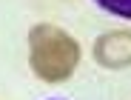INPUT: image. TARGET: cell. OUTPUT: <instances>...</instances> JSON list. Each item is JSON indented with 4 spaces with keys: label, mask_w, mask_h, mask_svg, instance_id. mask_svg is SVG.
I'll return each mask as SVG.
<instances>
[{
    "label": "cell",
    "mask_w": 131,
    "mask_h": 100,
    "mask_svg": "<svg viewBox=\"0 0 131 100\" xmlns=\"http://www.w3.org/2000/svg\"><path fill=\"white\" fill-rule=\"evenodd\" d=\"M94 57L100 66L125 69L131 66V32H108L94 43Z\"/></svg>",
    "instance_id": "7a4b0ae2"
},
{
    "label": "cell",
    "mask_w": 131,
    "mask_h": 100,
    "mask_svg": "<svg viewBox=\"0 0 131 100\" xmlns=\"http://www.w3.org/2000/svg\"><path fill=\"white\" fill-rule=\"evenodd\" d=\"M80 60V46L71 34H66L57 26L40 23L29 32V63L37 77L46 83L66 80Z\"/></svg>",
    "instance_id": "6da1fadb"
},
{
    "label": "cell",
    "mask_w": 131,
    "mask_h": 100,
    "mask_svg": "<svg viewBox=\"0 0 131 100\" xmlns=\"http://www.w3.org/2000/svg\"><path fill=\"white\" fill-rule=\"evenodd\" d=\"M97 6L117 14V17H128L131 20V0H97Z\"/></svg>",
    "instance_id": "3957f363"
}]
</instances>
